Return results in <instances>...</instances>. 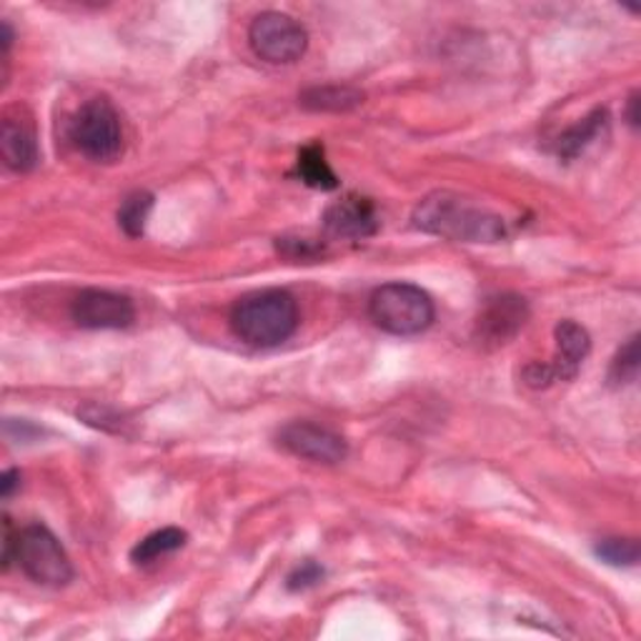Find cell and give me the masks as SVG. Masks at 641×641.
<instances>
[{
    "label": "cell",
    "instance_id": "cell-7",
    "mask_svg": "<svg viewBox=\"0 0 641 641\" xmlns=\"http://www.w3.org/2000/svg\"><path fill=\"white\" fill-rule=\"evenodd\" d=\"M529 319V303L523 296L501 294L484 303L476 319L474 336L484 349H499L523 329Z\"/></svg>",
    "mask_w": 641,
    "mask_h": 641
},
{
    "label": "cell",
    "instance_id": "cell-22",
    "mask_svg": "<svg viewBox=\"0 0 641 641\" xmlns=\"http://www.w3.org/2000/svg\"><path fill=\"white\" fill-rule=\"evenodd\" d=\"M278 251L288 258H301V261H313L323 254V246L306 239H278Z\"/></svg>",
    "mask_w": 641,
    "mask_h": 641
},
{
    "label": "cell",
    "instance_id": "cell-13",
    "mask_svg": "<svg viewBox=\"0 0 641 641\" xmlns=\"http://www.w3.org/2000/svg\"><path fill=\"white\" fill-rule=\"evenodd\" d=\"M609 113L604 108H594L589 115H584L579 123H574L572 129H566L556 139V156L564 161L579 158L582 153L599 139V133L607 129Z\"/></svg>",
    "mask_w": 641,
    "mask_h": 641
},
{
    "label": "cell",
    "instance_id": "cell-18",
    "mask_svg": "<svg viewBox=\"0 0 641 641\" xmlns=\"http://www.w3.org/2000/svg\"><path fill=\"white\" fill-rule=\"evenodd\" d=\"M601 562L611 566H637L639 562V541L637 539H601L594 546Z\"/></svg>",
    "mask_w": 641,
    "mask_h": 641
},
{
    "label": "cell",
    "instance_id": "cell-9",
    "mask_svg": "<svg viewBox=\"0 0 641 641\" xmlns=\"http://www.w3.org/2000/svg\"><path fill=\"white\" fill-rule=\"evenodd\" d=\"M70 319L80 329H129L135 319V309L129 296L88 288V291H80L76 301L70 303Z\"/></svg>",
    "mask_w": 641,
    "mask_h": 641
},
{
    "label": "cell",
    "instance_id": "cell-8",
    "mask_svg": "<svg viewBox=\"0 0 641 641\" xmlns=\"http://www.w3.org/2000/svg\"><path fill=\"white\" fill-rule=\"evenodd\" d=\"M278 444H281L288 454L309 458L316 464H339L346 458L349 446L341 433L331 431L327 427H319L313 421H294L278 433Z\"/></svg>",
    "mask_w": 641,
    "mask_h": 641
},
{
    "label": "cell",
    "instance_id": "cell-11",
    "mask_svg": "<svg viewBox=\"0 0 641 641\" xmlns=\"http://www.w3.org/2000/svg\"><path fill=\"white\" fill-rule=\"evenodd\" d=\"M0 153H3L5 166L15 174H31L38 166V141L29 121L15 119L11 113L5 115L3 129H0Z\"/></svg>",
    "mask_w": 641,
    "mask_h": 641
},
{
    "label": "cell",
    "instance_id": "cell-14",
    "mask_svg": "<svg viewBox=\"0 0 641 641\" xmlns=\"http://www.w3.org/2000/svg\"><path fill=\"white\" fill-rule=\"evenodd\" d=\"M299 103L306 111L316 113H343L364 103V93L351 86H313L303 90Z\"/></svg>",
    "mask_w": 641,
    "mask_h": 641
},
{
    "label": "cell",
    "instance_id": "cell-5",
    "mask_svg": "<svg viewBox=\"0 0 641 641\" xmlns=\"http://www.w3.org/2000/svg\"><path fill=\"white\" fill-rule=\"evenodd\" d=\"M13 559L33 582L43 586H66L74 579V566L66 549L43 523H31L18 531Z\"/></svg>",
    "mask_w": 641,
    "mask_h": 641
},
{
    "label": "cell",
    "instance_id": "cell-12",
    "mask_svg": "<svg viewBox=\"0 0 641 641\" xmlns=\"http://www.w3.org/2000/svg\"><path fill=\"white\" fill-rule=\"evenodd\" d=\"M554 339H556V354L549 366H552L556 382H572V378L579 374L582 364L592 351L589 331L579 327L576 321H562L554 329Z\"/></svg>",
    "mask_w": 641,
    "mask_h": 641
},
{
    "label": "cell",
    "instance_id": "cell-2",
    "mask_svg": "<svg viewBox=\"0 0 641 641\" xmlns=\"http://www.w3.org/2000/svg\"><path fill=\"white\" fill-rule=\"evenodd\" d=\"M231 329L248 346H281L299 329V303L281 288L246 294L233 303Z\"/></svg>",
    "mask_w": 641,
    "mask_h": 641
},
{
    "label": "cell",
    "instance_id": "cell-17",
    "mask_svg": "<svg viewBox=\"0 0 641 641\" xmlns=\"http://www.w3.org/2000/svg\"><path fill=\"white\" fill-rule=\"evenodd\" d=\"M153 211V194L148 191H135L131 196L123 198L121 209H119V225L121 231L129 239H141L143 231H146V221Z\"/></svg>",
    "mask_w": 641,
    "mask_h": 641
},
{
    "label": "cell",
    "instance_id": "cell-21",
    "mask_svg": "<svg viewBox=\"0 0 641 641\" xmlns=\"http://www.w3.org/2000/svg\"><path fill=\"white\" fill-rule=\"evenodd\" d=\"M321 579H323V568L319 564L301 562L291 574H288L286 586H288V592H306V589H313Z\"/></svg>",
    "mask_w": 641,
    "mask_h": 641
},
{
    "label": "cell",
    "instance_id": "cell-15",
    "mask_svg": "<svg viewBox=\"0 0 641 641\" xmlns=\"http://www.w3.org/2000/svg\"><path fill=\"white\" fill-rule=\"evenodd\" d=\"M296 176H299L306 186L316 188V191H333L339 188V176L333 174V168L327 161V151L321 143H311L299 151L296 158Z\"/></svg>",
    "mask_w": 641,
    "mask_h": 641
},
{
    "label": "cell",
    "instance_id": "cell-3",
    "mask_svg": "<svg viewBox=\"0 0 641 641\" xmlns=\"http://www.w3.org/2000/svg\"><path fill=\"white\" fill-rule=\"evenodd\" d=\"M368 316L391 336H417L433 323V301L423 288L404 281L384 284L368 301Z\"/></svg>",
    "mask_w": 641,
    "mask_h": 641
},
{
    "label": "cell",
    "instance_id": "cell-19",
    "mask_svg": "<svg viewBox=\"0 0 641 641\" xmlns=\"http://www.w3.org/2000/svg\"><path fill=\"white\" fill-rule=\"evenodd\" d=\"M639 376V336H631L625 346L619 349V354L611 361L609 378L617 386H625L637 382Z\"/></svg>",
    "mask_w": 641,
    "mask_h": 641
},
{
    "label": "cell",
    "instance_id": "cell-10",
    "mask_svg": "<svg viewBox=\"0 0 641 641\" xmlns=\"http://www.w3.org/2000/svg\"><path fill=\"white\" fill-rule=\"evenodd\" d=\"M323 225L336 239H368L378 231V215L372 198L343 196L323 213Z\"/></svg>",
    "mask_w": 641,
    "mask_h": 641
},
{
    "label": "cell",
    "instance_id": "cell-4",
    "mask_svg": "<svg viewBox=\"0 0 641 641\" xmlns=\"http://www.w3.org/2000/svg\"><path fill=\"white\" fill-rule=\"evenodd\" d=\"M70 139L86 158L96 161V164H113L123 153L119 111L106 96L90 98L88 103L80 106L74 123H70Z\"/></svg>",
    "mask_w": 641,
    "mask_h": 641
},
{
    "label": "cell",
    "instance_id": "cell-16",
    "mask_svg": "<svg viewBox=\"0 0 641 641\" xmlns=\"http://www.w3.org/2000/svg\"><path fill=\"white\" fill-rule=\"evenodd\" d=\"M186 539H188L186 531L176 529V527L153 531V534H148L146 539H141L139 544L133 546L131 562L139 564V566H146L151 562H156V559H161V556L174 554V552H178V549H184Z\"/></svg>",
    "mask_w": 641,
    "mask_h": 641
},
{
    "label": "cell",
    "instance_id": "cell-23",
    "mask_svg": "<svg viewBox=\"0 0 641 641\" xmlns=\"http://www.w3.org/2000/svg\"><path fill=\"white\" fill-rule=\"evenodd\" d=\"M523 382H527L531 388H546V386H552L556 378L549 364H531L523 368Z\"/></svg>",
    "mask_w": 641,
    "mask_h": 641
},
{
    "label": "cell",
    "instance_id": "cell-6",
    "mask_svg": "<svg viewBox=\"0 0 641 641\" xmlns=\"http://www.w3.org/2000/svg\"><path fill=\"white\" fill-rule=\"evenodd\" d=\"M248 43L258 58L274 63V66H286V63H296L303 56L309 33L291 15L266 11L251 23Z\"/></svg>",
    "mask_w": 641,
    "mask_h": 641
},
{
    "label": "cell",
    "instance_id": "cell-1",
    "mask_svg": "<svg viewBox=\"0 0 641 641\" xmlns=\"http://www.w3.org/2000/svg\"><path fill=\"white\" fill-rule=\"evenodd\" d=\"M413 225L423 233L464 243H499L507 239V223L501 215L449 191L423 198L413 211Z\"/></svg>",
    "mask_w": 641,
    "mask_h": 641
},
{
    "label": "cell",
    "instance_id": "cell-20",
    "mask_svg": "<svg viewBox=\"0 0 641 641\" xmlns=\"http://www.w3.org/2000/svg\"><path fill=\"white\" fill-rule=\"evenodd\" d=\"M78 419L86 421L88 427H93V429L111 431V433H125V421H123L121 413L108 409V406H101V404L80 406Z\"/></svg>",
    "mask_w": 641,
    "mask_h": 641
},
{
    "label": "cell",
    "instance_id": "cell-24",
    "mask_svg": "<svg viewBox=\"0 0 641 641\" xmlns=\"http://www.w3.org/2000/svg\"><path fill=\"white\" fill-rule=\"evenodd\" d=\"M18 484H21V474H18L15 468H11V472L3 474V482H0V491H3V499H8V496L15 491Z\"/></svg>",
    "mask_w": 641,
    "mask_h": 641
},
{
    "label": "cell",
    "instance_id": "cell-25",
    "mask_svg": "<svg viewBox=\"0 0 641 641\" xmlns=\"http://www.w3.org/2000/svg\"><path fill=\"white\" fill-rule=\"evenodd\" d=\"M629 123L634 125V129L639 125V96L637 93L629 98Z\"/></svg>",
    "mask_w": 641,
    "mask_h": 641
}]
</instances>
